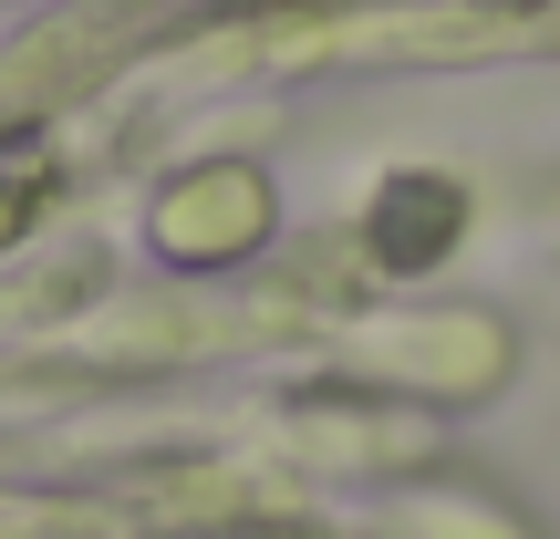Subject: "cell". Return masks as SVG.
<instances>
[{
  "mask_svg": "<svg viewBox=\"0 0 560 539\" xmlns=\"http://www.w3.org/2000/svg\"><path fill=\"white\" fill-rule=\"evenodd\" d=\"M446 229H457V187H436V177H405L395 198L374 208V249L384 260H436Z\"/></svg>",
  "mask_w": 560,
  "mask_h": 539,
  "instance_id": "obj_1",
  "label": "cell"
}]
</instances>
